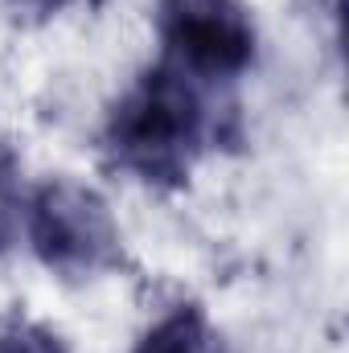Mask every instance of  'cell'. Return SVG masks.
<instances>
[{
  "label": "cell",
  "mask_w": 349,
  "mask_h": 353,
  "mask_svg": "<svg viewBox=\"0 0 349 353\" xmlns=\"http://www.w3.org/2000/svg\"><path fill=\"white\" fill-rule=\"evenodd\" d=\"M0 353H66V350H62V341L50 329L12 321V325L0 329Z\"/></svg>",
  "instance_id": "cell-5"
},
{
  "label": "cell",
  "mask_w": 349,
  "mask_h": 353,
  "mask_svg": "<svg viewBox=\"0 0 349 353\" xmlns=\"http://www.w3.org/2000/svg\"><path fill=\"white\" fill-rule=\"evenodd\" d=\"M210 341L214 337H210V325H206L201 308L181 304L140 337L136 353H210Z\"/></svg>",
  "instance_id": "cell-4"
},
{
  "label": "cell",
  "mask_w": 349,
  "mask_h": 353,
  "mask_svg": "<svg viewBox=\"0 0 349 353\" xmlns=\"http://www.w3.org/2000/svg\"><path fill=\"white\" fill-rule=\"evenodd\" d=\"M161 41L189 79H235L255 58V25L239 0H161Z\"/></svg>",
  "instance_id": "cell-3"
},
{
  "label": "cell",
  "mask_w": 349,
  "mask_h": 353,
  "mask_svg": "<svg viewBox=\"0 0 349 353\" xmlns=\"http://www.w3.org/2000/svg\"><path fill=\"white\" fill-rule=\"evenodd\" d=\"M25 230L37 259L66 279H90L119 263L115 218L107 201L79 181H46L29 201Z\"/></svg>",
  "instance_id": "cell-2"
},
{
  "label": "cell",
  "mask_w": 349,
  "mask_h": 353,
  "mask_svg": "<svg viewBox=\"0 0 349 353\" xmlns=\"http://www.w3.org/2000/svg\"><path fill=\"white\" fill-rule=\"evenodd\" d=\"M206 132V107L197 87L177 66L148 70L128 90L107 123V148L115 161L148 181H177L185 176Z\"/></svg>",
  "instance_id": "cell-1"
},
{
  "label": "cell",
  "mask_w": 349,
  "mask_h": 353,
  "mask_svg": "<svg viewBox=\"0 0 349 353\" xmlns=\"http://www.w3.org/2000/svg\"><path fill=\"white\" fill-rule=\"evenodd\" d=\"M8 176H12V157L0 148V218H4V201H8Z\"/></svg>",
  "instance_id": "cell-6"
},
{
  "label": "cell",
  "mask_w": 349,
  "mask_h": 353,
  "mask_svg": "<svg viewBox=\"0 0 349 353\" xmlns=\"http://www.w3.org/2000/svg\"><path fill=\"white\" fill-rule=\"evenodd\" d=\"M17 8H29V12H58V8H66L70 0H12Z\"/></svg>",
  "instance_id": "cell-7"
}]
</instances>
